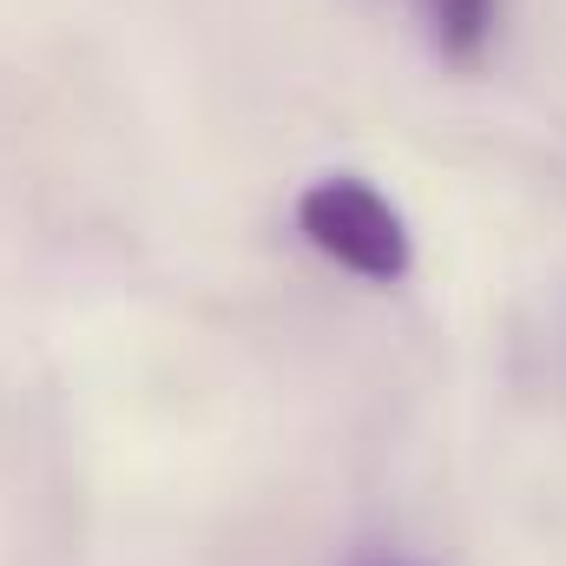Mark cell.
<instances>
[{
	"label": "cell",
	"instance_id": "6da1fadb",
	"mask_svg": "<svg viewBox=\"0 0 566 566\" xmlns=\"http://www.w3.org/2000/svg\"><path fill=\"white\" fill-rule=\"evenodd\" d=\"M296 224L303 238L336 258L343 271H356L363 283H402L409 277V224L402 211L356 171H329L296 198Z\"/></svg>",
	"mask_w": 566,
	"mask_h": 566
},
{
	"label": "cell",
	"instance_id": "7a4b0ae2",
	"mask_svg": "<svg viewBox=\"0 0 566 566\" xmlns=\"http://www.w3.org/2000/svg\"><path fill=\"white\" fill-rule=\"evenodd\" d=\"M428 13V40L448 60H481L494 27H501V0H422Z\"/></svg>",
	"mask_w": 566,
	"mask_h": 566
}]
</instances>
